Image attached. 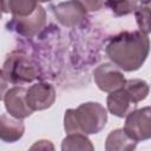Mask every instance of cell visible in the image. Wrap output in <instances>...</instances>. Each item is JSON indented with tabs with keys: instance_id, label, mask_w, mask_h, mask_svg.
Returning <instances> with one entry per match:
<instances>
[{
	"instance_id": "ffe728a7",
	"label": "cell",
	"mask_w": 151,
	"mask_h": 151,
	"mask_svg": "<svg viewBox=\"0 0 151 151\" xmlns=\"http://www.w3.org/2000/svg\"><path fill=\"white\" fill-rule=\"evenodd\" d=\"M1 15H2V12H1V9H0V19H1Z\"/></svg>"
},
{
	"instance_id": "277c9868",
	"label": "cell",
	"mask_w": 151,
	"mask_h": 151,
	"mask_svg": "<svg viewBox=\"0 0 151 151\" xmlns=\"http://www.w3.org/2000/svg\"><path fill=\"white\" fill-rule=\"evenodd\" d=\"M124 132L133 140L144 142L151 137V109L145 106L133 110L126 116Z\"/></svg>"
},
{
	"instance_id": "5b68a950",
	"label": "cell",
	"mask_w": 151,
	"mask_h": 151,
	"mask_svg": "<svg viewBox=\"0 0 151 151\" xmlns=\"http://www.w3.org/2000/svg\"><path fill=\"white\" fill-rule=\"evenodd\" d=\"M93 79L100 91L109 93L122 88L126 81L123 72L110 63H104L97 66L93 71Z\"/></svg>"
},
{
	"instance_id": "3957f363",
	"label": "cell",
	"mask_w": 151,
	"mask_h": 151,
	"mask_svg": "<svg viewBox=\"0 0 151 151\" xmlns=\"http://www.w3.org/2000/svg\"><path fill=\"white\" fill-rule=\"evenodd\" d=\"M2 72L12 84H26L38 77V70L34 63L21 52L11 53L2 67Z\"/></svg>"
},
{
	"instance_id": "5bb4252c",
	"label": "cell",
	"mask_w": 151,
	"mask_h": 151,
	"mask_svg": "<svg viewBox=\"0 0 151 151\" xmlns=\"http://www.w3.org/2000/svg\"><path fill=\"white\" fill-rule=\"evenodd\" d=\"M61 151H94V146L86 134L72 133L63 139Z\"/></svg>"
},
{
	"instance_id": "7a4b0ae2",
	"label": "cell",
	"mask_w": 151,
	"mask_h": 151,
	"mask_svg": "<svg viewBox=\"0 0 151 151\" xmlns=\"http://www.w3.org/2000/svg\"><path fill=\"white\" fill-rule=\"evenodd\" d=\"M107 123L106 109L96 101H86L77 109H68L64 114V129L68 134L99 133Z\"/></svg>"
},
{
	"instance_id": "9a60e30c",
	"label": "cell",
	"mask_w": 151,
	"mask_h": 151,
	"mask_svg": "<svg viewBox=\"0 0 151 151\" xmlns=\"http://www.w3.org/2000/svg\"><path fill=\"white\" fill-rule=\"evenodd\" d=\"M123 88L129 93L132 101L137 105L139 101L144 100L149 94V85L145 80L142 79H129L125 81Z\"/></svg>"
},
{
	"instance_id": "52a82bcc",
	"label": "cell",
	"mask_w": 151,
	"mask_h": 151,
	"mask_svg": "<svg viewBox=\"0 0 151 151\" xmlns=\"http://www.w3.org/2000/svg\"><path fill=\"white\" fill-rule=\"evenodd\" d=\"M55 101V90L50 83H37L26 91V103L32 111L51 107Z\"/></svg>"
},
{
	"instance_id": "6da1fadb",
	"label": "cell",
	"mask_w": 151,
	"mask_h": 151,
	"mask_svg": "<svg viewBox=\"0 0 151 151\" xmlns=\"http://www.w3.org/2000/svg\"><path fill=\"white\" fill-rule=\"evenodd\" d=\"M150 51L149 35L140 31H124L112 38L106 44L107 58L120 71L132 72L139 70Z\"/></svg>"
},
{
	"instance_id": "e0dca14e",
	"label": "cell",
	"mask_w": 151,
	"mask_h": 151,
	"mask_svg": "<svg viewBox=\"0 0 151 151\" xmlns=\"http://www.w3.org/2000/svg\"><path fill=\"white\" fill-rule=\"evenodd\" d=\"M105 5L109 6L116 15L120 17V15H126L129 13L134 12V9L139 5V2H136V1H107V2H105Z\"/></svg>"
},
{
	"instance_id": "ac0fdd59",
	"label": "cell",
	"mask_w": 151,
	"mask_h": 151,
	"mask_svg": "<svg viewBox=\"0 0 151 151\" xmlns=\"http://www.w3.org/2000/svg\"><path fill=\"white\" fill-rule=\"evenodd\" d=\"M28 151H55V147L53 143L48 139H40L37 140L29 149Z\"/></svg>"
},
{
	"instance_id": "ba28073f",
	"label": "cell",
	"mask_w": 151,
	"mask_h": 151,
	"mask_svg": "<svg viewBox=\"0 0 151 151\" xmlns=\"http://www.w3.org/2000/svg\"><path fill=\"white\" fill-rule=\"evenodd\" d=\"M45 21H46L45 9L41 7V5H39L37 9L27 17H20V18L13 17L11 22L8 24V27H11L12 29H14L15 32H18L24 37L32 38L44 27Z\"/></svg>"
},
{
	"instance_id": "d6986e66",
	"label": "cell",
	"mask_w": 151,
	"mask_h": 151,
	"mask_svg": "<svg viewBox=\"0 0 151 151\" xmlns=\"http://www.w3.org/2000/svg\"><path fill=\"white\" fill-rule=\"evenodd\" d=\"M7 91H8V80L6 79L2 70H0V100L4 99Z\"/></svg>"
},
{
	"instance_id": "8fae6325",
	"label": "cell",
	"mask_w": 151,
	"mask_h": 151,
	"mask_svg": "<svg viewBox=\"0 0 151 151\" xmlns=\"http://www.w3.org/2000/svg\"><path fill=\"white\" fill-rule=\"evenodd\" d=\"M24 132L25 125L22 120L6 113L0 116V140L5 143H15L24 136Z\"/></svg>"
},
{
	"instance_id": "7c38bea8",
	"label": "cell",
	"mask_w": 151,
	"mask_h": 151,
	"mask_svg": "<svg viewBox=\"0 0 151 151\" xmlns=\"http://www.w3.org/2000/svg\"><path fill=\"white\" fill-rule=\"evenodd\" d=\"M137 142L130 138L123 129L111 131L105 140V151H134Z\"/></svg>"
},
{
	"instance_id": "8992f818",
	"label": "cell",
	"mask_w": 151,
	"mask_h": 151,
	"mask_svg": "<svg viewBox=\"0 0 151 151\" xmlns=\"http://www.w3.org/2000/svg\"><path fill=\"white\" fill-rule=\"evenodd\" d=\"M86 9L81 1H66L52 5V12L55 19L66 27L79 25L86 17Z\"/></svg>"
},
{
	"instance_id": "2e32d148",
	"label": "cell",
	"mask_w": 151,
	"mask_h": 151,
	"mask_svg": "<svg viewBox=\"0 0 151 151\" xmlns=\"http://www.w3.org/2000/svg\"><path fill=\"white\" fill-rule=\"evenodd\" d=\"M140 7L134 9L137 24L139 27V31L147 34L150 33V13H149V2L139 4Z\"/></svg>"
},
{
	"instance_id": "4fadbf2b",
	"label": "cell",
	"mask_w": 151,
	"mask_h": 151,
	"mask_svg": "<svg viewBox=\"0 0 151 151\" xmlns=\"http://www.w3.org/2000/svg\"><path fill=\"white\" fill-rule=\"evenodd\" d=\"M40 4L29 0H7L0 1V9L5 13H12L14 18L27 17L32 14Z\"/></svg>"
},
{
	"instance_id": "9c48e42d",
	"label": "cell",
	"mask_w": 151,
	"mask_h": 151,
	"mask_svg": "<svg viewBox=\"0 0 151 151\" xmlns=\"http://www.w3.org/2000/svg\"><path fill=\"white\" fill-rule=\"evenodd\" d=\"M26 91L27 88L22 86H14L12 88H8L4 97L6 111L13 118L21 120L33 113V111L27 106L26 103Z\"/></svg>"
},
{
	"instance_id": "30bf717a",
	"label": "cell",
	"mask_w": 151,
	"mask_h": 151,
	"mask_svg": "<svg viewBox=\"0 0 151 151\" xmlns=\"http://www.w3.org/2000/svg\"><path fill=\"white\" fill-rule=\"evenodd\" d=\"M106 105L110 113H112L118 118H125L137 106L132 101L129 93L123 87L117 91L110 92L106 99Z\"/></svg>"
}]
</instances>
